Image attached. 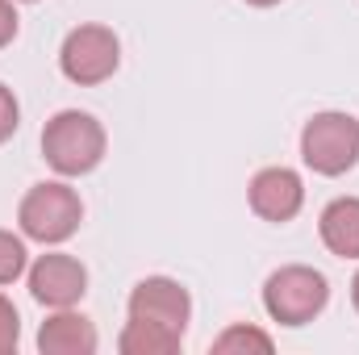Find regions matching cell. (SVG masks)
Returning <instances> with one entry per match:
<instances>
[{"mask_svg": "<svg viewBox=\"0 0 359 355\" xmlns=\"http://www.w3.org/2000/svg\"><path fill=\"white\" fill-rule=\"evenodd\" d=\"M25 276H29L34 301L46 305V309H72V305H80L84 293H88V267L80 264L76 255H63V251L38 255Z\"/></svg>", "mask_w": 359, "mask_h": 355, "instance_id": "8992f818", "label": "cell"}, {"mask_svg": "<svg viewBox=\"0 0 359 355\" xmlns=\"http://www.w3.org/2000/svg\"><path fill=\"white\" fill-rule=\"evenodd\" d=\"M42 159L63 180L88 176L104 159V126L84 109H63L42 130Z\"/></svg>", "mask_w": 359, "mask_h": 355, "instance_id": "6da1fadb", "label": "cell"}, {"mask_svg": "<svg viewBox=\"0 0 359 355\" xmlns=\"http://www.w3.org/2000/svg\"><path fill=\"white\" fill-rule=\"evenodd\" d=\"M318 234L330 255L359 260V196H334L318 217Z\"/></svg>", "mask_w": 359, "mask_h": 355, "instance_id": "30bf717a", "label": "cell"}, {"mask_svg": "<svg viewBox=\"0 0 359 355\" xmlns=\"http://www.w3.org/2000/svg\"><path fill=\"white\" fill-rule=\"evenodd\" d=\"M247 201L264 222H292L305 205V184L292 168H264L247 184Z\"/></svg>", "mask_w": 359, "mask_h": 355, "instance_id": "ba28073f", "label": "cell"}, {"mask_svg": "<svg viewBox=\"0 0 359 355\" xmlns=\"http://www.w3.org/2000/svg\"><path fill=\"white\" fill-rule=\"evenodd\" d=\"M184 335L168 330L159 322H142V318H130L126 330L117 335V351L121 355H176Z\"/></svg>", "mask_w": 359, "mask_h": 355, "instance_id": "8fae6325", "label": "cell"}, {"mask_svg": "<svg viewBox=\"0 0 359 355\" xmlns=\"http://www.w3.org/2000/svg\"><path fill=\"white\" fill-rule=\"evenodd\" d=\"M351 305H355V314H359V272H355V280H351Z\"/></svg>", "mask_w": 359, "mask_h": 355, "instance_id": "e0dca14e", "label": "cell"}, {"mask_svg": "<svg viewBox=\"0 0 359 355\" xmlns=\"http://www.w3.org/2000/svg\"><path fill=\"white\" fill-rule=\"evenodd\" d=\"M21 343V318H17V305L0 293V355H13Z\"/></svg>", "mask_w": 359, "mask_h": 355, "instance_id": "5bb4252c", "label": "cell"}, {"mask_svg": "<svg viewBox=\"0 0 359 355\" xmlns=\"http://www.w3.org/2000/svg\"><path fill=\"white\" fill-rule=\"evenodd\" d=\"M17 126H21V105H17L13 88L0 84V142H8L17 134Z\"/></svg>", "mask_w": 359, "mask_h": 355, "instance_id": "9a60e30c", "label": "cell"}, {"mask_svg": "<svg viewBox=\"0 0 359 355\" xmlns=\"http://www.w3.org/2000/svg\"><path fill=\"white\" fill-rule=\"evenodd\" d=\"M130 318H142V322H159L168 330H188V318H192V297L188 288L172 280V276H147L134 284L130 301H126Z\"/></svg>", "mask_w": 359, "mask_h": 355, "instance_id": "52a82bcc", "label": "cell"}, {"mask_svg": "<svg viewBox=\"0 0 359 355\" xmlns=\"http://www.w3.org/2000/svg\"><path fill=\"white\" fill-rule=\"evenodd\" d=\"M29 272V251H25V234L17 239L13 230H0V288L21 280Z\"/></svg>", "mask_w": 359, "mask_h": 355, "instance_id": "4fadbf2b", "label": "cell"}, {"mask_svg": "<svg viewBox=\"0 0 359 355\" xmlns=\"http://www.w3.org/2000/svg\"><path fill=\"white\" fill-rule=\"evenodd\" d=\"M96 347H100V335H96L92 318L76 314V305L55 309L38 330V351L42 355H92Z\"/></svg>", "mask_w": 359, "mask_h": 355, "instance_id": "9c48e42d", "label": "cell"}, {"mask_svg": "<svg viewBox=\"0 0 359 355\" xmlns=\"http://www.w3.org/2000/svg\"><path fill=\"white\" fill-rule=\"evenodd\" d=\"M117 67H121V42L109 25H96V21L76 25L59 46V72L80 88H96L113 80Z\"/></svg>", "mask_w": 359, "mask_h": 355, "instance_id": "5b68a950", "label": "cell"}, {"mask_svg": "<svg viewBox=\"0 0 359 355\" xmlns=\"http://www.w3.org/2000/svg\"><path fill=\"white\" fill-rule=\"evenodd\" d=\"M301 159L318 176H347L359 163V121L351 113H313L301 130Z\"/></svg>", "mask_w": 359, "mask_h": 355, "instance_id": "277c9868", "label": "cell"}, {"mask_svg": "<svg viewBox=\"0 0 359 355\" xmlns=\"http://www.w3.org/2000/svg\"><path fill=\"white\" fill-rule=\"evenodd\" d=\"M84 222V201L67 180H42L34 184L21 205H17V226L25 239L42 243V247H59L67 243Z\"/></svg>", "mask_w": 359, "mask_h": 355, "instance_id": "7a4b0ae2", "label": "cell"}, {"mask_svg": "<svg viewBox=\"0 0 359 355\" xmlns=\"http://www.w3.org/2000/svg\"><path fill=\"white\" fill-rule=\"evenodd\" d=\"M213 351L217 355H234V351H271V335L255 330V326H226L217 339H213Z\"/></svg>", "mask_w": 359, "mask_h": 355, "instance_id": "7c38bea8", "label": "cell"}, {"mask_svg": "<svg viewBox=\"0 0 359 355\" xmlns=\"http://www.w3.org/2000/svg\"><path fill=\"white\" fill-rule=\"evenodd\" d=\"M330 301V280L318 267L288 264L264 280V309L280 326H309Z\"/></svg>", "mask_w": 359, "mask_h": 355, "instance_id": "3957f363", "label": "cell"}, {"mask_svg": "<svg viewBox=\"0 0 359 355\" xmlns=\"http://www.w3.org/2000/svg\"><path fill=\"white\" fill-rule=\"evenodd\" d=\"M13 38H17V8H13V0H0V51Z\"/></svg>", "mask_w": 359, "mask_h": 355, "instance_id": "2e32d148", "label": "cell"}, {"mask_svg": "<svg viewBox=\"0 0 359 355\" xmlns=\"http://www.w3.org/2000/svg\"><path fill=\"white\" fill-rule=\"evenodd\" d=\"M247 4H255V8H271V4H280V0H247Z\"/></svg>", "mask_w": 359, "mask_h": 355, "instance_id": "ac0fdd59", "label": "cell"}]
</instances>
